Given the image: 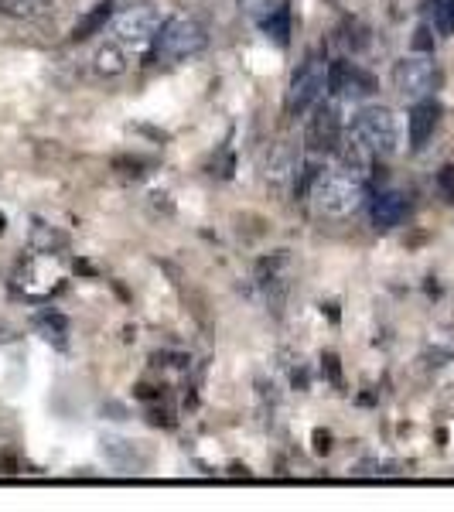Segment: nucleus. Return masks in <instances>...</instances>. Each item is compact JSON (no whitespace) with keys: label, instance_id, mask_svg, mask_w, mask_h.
Here are the masks:
<instances>
[{"label":"nucleus","instance_id":"f257e3e1","mask_svg":"<svg viewBox=\"0 0 454 512\" xmlns=\"http://www.w3.org/2000/svg\"><path fill=\"white\" fill-rule=\"evenodd\" d=\"M311 198H315L318 212L328 219H349L366 205L369 198V185L366 178L352 175L345 168L325 171V175L315 178V188H311Z\"/></svg>","mask_w":454,"mask_h":512},{"label":"nucleus","instance_id":"f03ea898","mask_svg":"<svg viewBox=\"0 0 454 512\" xmlns=\"http://www.w3.org/2000/svg\"><path fill=\"white\" fill-rule=\"evenodd\" d=\"M205 45H209V28L192 14H175V18L161 21V31L154 35V59L178 65L198 55Z\"/></svg>","mask_w":454,"mask_h":512},{"label":"nucleus","instance_id":"7ed1b4c3","mask_svg":"<svg viewBox=\"0 0 454 512\" xmlns=\"http://www.w3.org/2000/svg\"><path fill=\"white\" fill-rule=\"evenodd\" d=\"M352 134H356L376 158L396 154V147H400V123H396V113L386 110V106H366V110H359L356 120H352Z\"/></svg>","mask_w":454,"mask_h":512},{"label":"nucleus","instance_id":"20e7f679","mask_svg":"<svg viewBox=\"0 0 454 512\" xmlns=\"http://www.w3.org/2000/svg\"><path fill=\"white\" fill-rule=\"evenodd\" d=\"M437 86H441V69L427 55H410V59H400L393 65V89L403 99L417 103V99L434 96Z\"/></svg>","mask_w":454,"mask_h":512},{"label":"nucleus","instance_id":"39448f33","mask_svg":"<svg viewBox=\"0 0 454 512\" xmlns=\"http://www.w3.org/2000/svg\"><path fill=\"white\" fill-rule=\"evenodd\" d=\"M328 93V65L318 59V55H308V59L301 62V69L294 72L291 79V93H287V110L294 113V117H301V113L315 110L318 99Z\"/></svg>","mask_w":454,"mask_h":512},{"label":"nucleus","instance_id":"423d86ee","mask_svg":"<svg viewBox=\"0 0 454 512\" xmlns=\"http://www.w3.org/2000/svg\"><path fill=\"white\" fill-rule=\"evenodd\" d=\"M161 31V14L154 4H130L120 14H113V35L120 45H144Z\"/></svg>","mask_w":454,"mask_h":512},{"label":"nucleus","instance_id":"0eeeda50","mask_svg":"<svg viewBox=\"0 0 454 512\" xmlns=\"http://www.w3.org/2000/svg\"><path fill=\"white\" fill-rule=\"evenodd\" d=\"M304 144L311 154H335L342 147V117L335 106H315V117L308 120V130H304Z\"/></svg>","mask_w":454,"mask_h":512},{"label":"nucleus","instance_id":"6e6552de","mask_svg":"<svg viewBox=\"0 0 454 512\" xmlns=\"http://www.w3.org/2000/svg\"><path fill=\"white\" fill-rule=\"evenodd\" d=\"M376 89V82L352 62H335L328 65V93L345 96V99H362Z\"/></svg>","mask_w":454,"mask_h":512},{"label":"nucleus","instance_id":"1a4fd4ad","mask_svg":"<svg viewBox=\"0 0 454 512\" xmlns=\"http://www.w3.org/2000/svg\"><path fill=\"white\" fill-rule=\"evenodd\" d=\"M437 123H441V103H437V99H431V96L417 99L414 110H410V120H407V127H410V147H414V151H424V147L431 144Z\"/></svg>","mask_w":454,"mask_h":512},{"label":"nucleus","instance_id":"9d476101","mask_svg":"<svg viewBox=\"0 0 454 512\" xmlns=\"http://www.w3.org/2000/svg\"><path fill=\"white\" fill-rule=\"evenodd\" d=\"M410 212V202L403 192H379L369 205V216H373V226L376 229H393L407 219Z\"/></svg>","mask_w":454,"mask_h":512},{"label":"nucleus","instance_id":"9b49d317","mask_svg":"<svg viewBox=\"0 0 454 512\" xmlns=\"http://www.w3.org/2000/svg\"><path fill=\"white\" fill-rule=\"evenodd\" d=\"M297 168H301V151H297L291 140H280V144L270 147V154H267V178L274 181V185H284V181H291L297 175Z\"/></svg>","mask_w":454,"mask_h":512},{"label":"nucleus","instance_id":"f8f14e48","mask_svg":"<svg viewBox=\"0 0 454 512\" xmlns=\"http://www.w3.org/2000/svg\"><path fill=\"white\" fill-rule=\"evenodd\" d=\"M93 69H96V76H103V79H117L127 72V52H123L120 41H106V45L96 48Z\"/></svg>","mask_w":454,"mask_h":512},{"label":"nucleus","instance_id":"ddd939ff","mask_svg":"<svg viewBox=\"0 0 454 512\" xmlns=\"http://www.w3.org/2000/svg\"><path fill=\"white\" fill-rule=\"evenodd\" d=\"M106 21H113V4H110V0H103V4L89 7V11L82 14L79 24H76V31H72V38H76V41H86L89 35L103 31V28H106Z\"/></svg>","mask_w":454,"mask_h":512},{"label":"nucleus","instance_id":"4468645a","mask_svg":"<svg viewBox=\"0 0 454 512\" xmlns=\"http://www.w3.org/2000/svg\"><path fill=\"white\" fill-rule=\"evenodd\" d=\"M427 14H431V28L437 35H444V38L454 35V0H431Z\"/></svg>","mask_w":454,"mask_h":512},{"label":"nucleus","instance_id":"2eb2a0df","mask_svg":"<svg viewBox=\"0 0 454 512\" xmlns=\"http://www.w3.org/2000/svg\"><path fill=\"white\" fill-rule=\"evenodd\" d=\"M260 28L267 31V38H274L277 45H287V35H291V14H287V7L280 4L274 14H267V18L260 21Z\"/></svg>","mask_w":454,"mask_h":512},{"label":"nucleus","instance_id":"dca6fc26","mask_svg":"<svg viewBox=\"0 0 454 512\" xmlns=\"http://www.w3.org/2000/svg\"><path fill=\"white\" fill-rule=\"evenodd\" d=\"M45 0H0V14L4 18H14V21H31L41 14Z\"/></svg>","mask_w":454,"mask_h":512},{"label":"nucleus","instance_id":"f3484780","mask_svg":"<svg viewBox=\"0 0 454 512\" xmlns=\"http://www.w3.org/2000/svg\"><path fill=\"white\" fill-rule=\"evenodd\" d=\"M280 7V0H239V11L246 14V18H253V21H263L267 14H274Z\"/></svg>","mask_w":454,"mask_h":512},{"label":"nucleus","instance_id":"a211bd4d","mask_svg":"<svg viewBox=\"0 0 454 512\" xmlns=\"http://www.w3.org/2000/svg\"><path fill=\"white\" fill-rule=\"evenodd\" d=\"M356 475H366V478H376V475H396V465L390 461H359L356 468H352Z\"/></svg>","mask_w":454,"mask_h":512},{"label":"nucleus","instance_id":"6ab92c4d","mask_svg":"<svg viewBox=\"0 0 454 512\" xmlns=\"http://www.w3.org/2000/svg\"><path fill=\"white\" fill-rule=\"evenodd\" d=\"M437 192H441L444 202L454 205V164H444V168L437 171Z\"/></svg>","mask_w":454,"mask_h":512},{"label":"nucleus","instance_id":"aec40b11","mask_svg":"<svg viewBox=\"0 0 454 512\" xmlns=\"http://www.w3.org/2000/svg\"><path fill=\"white\" fill-rule=\"evenodd\" d=\"M62 243H65V239H62L59 233H55V229L48 233L45 226H35V246H38V250L52 253V246H62Z\"/></svg>","mask_w":454,"mask_h":512},{"label":"nucleus","instance_id":"412c9836","mask_svg":"<svg viewBox=\"0 0 454 512\" xmlns=\"http://www.w3.org/2000/svg\"><path fill=\"white\" fill-rule=\"evenodd\" d=\"M414 48H417V52H431V48H434L431 28H417L414 31Z\"/></svg>","mask_w":454,"mask_h":512}]
</instances>
